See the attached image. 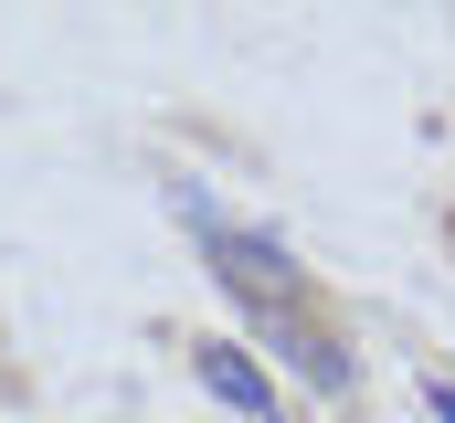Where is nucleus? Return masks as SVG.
Segmentation results:
<instances>
[{
    "mask_svg": "<svg viewBox=\"0 0 455 423\" xmlns=\"http://www.w3.org/2000/svg\"><path fill=\"white\" fill-rule=\"evenodd\" d=\"M202 254H212V286L254 317V349H275L307 392H329V403H339V392H349V339L307 317V265H297L275 233H243V222H233V233H212Z\"/></svg>",
    "mask_w": 455,
    "mask_h": 423,
    "instance_id": "1",
    "label": "nucleus"
},
{
    "mask_svg": "<svg viewBox=\"0 0 455 423\" xmlns=\"http://www.w3.org/2000/svg\"><path fill=\"white\" fill-rule=\"evenodd\" d=\"M191 371H202V392H212L223 413H243V423H286L275 381H265V360H243L233 339H202V349H191Z\"/></svg>",
    "mask_w": 455,
    "mask_h": 423,
    "instance_id": "2",
    "label": "nucleus"
},
{
    "mask_svg": "<svg viewBox=\"0 0 455 423\" xmlns=\"http://www.w3.org/2000/svg\"><path fill=\"white\" fill-rule=\"evenodd\" d=\"M424 413H435V423H455V381H424Z\"/></svg>",
    "mask_w": 455,
    "mask_h": 423,
    "instance_id": "3",
    "label": "nucleus"
}]
</instances>
